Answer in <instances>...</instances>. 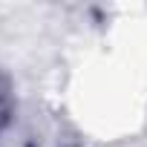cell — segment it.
Masks as SVG:
<instances>
[{"label": "cell", "instance_id": "1", "mask_svg": "<svg viewBox=\"0 0 147 147\" xmlns=\"http://www.w3.org/2000/svg\"><path fill=\"white\" fill-rule=\"evenodd\" d=\"M6 121H9V92L6 87H0V130L6 127Z\"/></svg>", "mask_w": 147, "mask_h": 147}]
</instances>
